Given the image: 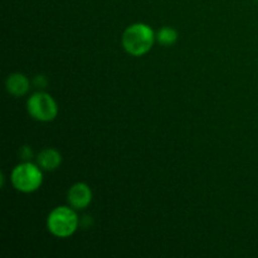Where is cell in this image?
<instances>
[{
	"mask_svg": "<svg viewBox=\"0 0 258 258\" xmlns=\"http://www.w3.org/2000/svg\"><path fill=\"white\" fill-rule=\"evenodd\" d=\"M37 163L42 170L53 171L58 169V166L62 164V155L55 149H44L38 155Z\"/></svg>",
	"mask_w": 258,
	"mask_h": 258,
	"instance_id": "cell-7",
	"label": "cell"
},
{
	"mask_svg": "<svg viewBox=\"0 0 258 258\" xmlns=\"http://www.w3.org/2000/svg\"><path fill=\"white\" fill-rule=\"evenodd\" d=\"M32 155H33L32 150H30L28 146H24V148L20 149V156H22V159H24L25 161L29 160V159L32 158Z\"/></svg>",
	"mask_w": 258,
	"mask_h": 258,
	"instance_id": "cell-10",
	"label": "cell"
},
{
	"mask_svg": "<svg viewBox=\"0 0 258 258\" xmlns=\"http://www.w3.org/2000/svg\"><path fill=\"white\" fill-rule=\"evenodd\" d=\"M68 203L75 209H85L92 202V190L86 183H76L67 194Z\"/></svg>",
	"mask_w": 258,
	"mask_h": 258,
	"instance_id": "cell-5",
	"label": "cell"
},
{
	"mask_svg": "<svg viewBox=\"0 0 258 258\" xmlns=\"http://www.w3.org/2000/svg\"><path fill=\"white\" fill-rule=\"evenodd\" d=\"M47 228L58 238H68L73 236L78 228V216L75 208L57 207L47 218Z\"/></svg>",
	"mask_w": 258,
	"mask_h": 258,
	"instance_id": "cell-2",
	"label": "cell"
},
{
	"mask_svg": "<svg viewBox=\"0 0 258 258\" xmlns=\"http://www.w3.org/2000/svg\"><path fill=\"white\" fill-rule=\"evenodd\" d=\"M156 34L150 25L145 23H135L128 25L122 34V47L134 57H141L153 48Z\"/></svg>",
	"mask_w": 258,
	"mask_h": 258,
	"instance_id": "cell-1",
	"label": "cell"
},
{
	"mask_svg": "<svg viewBox=\"0 0 258 258\" xmlns=\"http://www.w3.org/2000/svg\"><path fill=\"white\" fill-rule=\"evenodd\" d=\"M33 83H34V86L37 88H45L48 85V81L44 76H35Z\"/></svg>",
	"mask_w": 258,
	"mask_h": 258,
	"instance_id": "cell-9",
	"label": "cell"
},
{
	"mask_svg": "<svg viewBox=\"0 0 258 258\" xmlns=\"http://www.w3.org/2000/svg\"><path fill=\"white\" fill-rule=\"evenodd\" d=\"M12 184L18 191L33 193L38 190L43 183V174L39 165L24 161L15 166L12 171Z\"/></svg>",
	"mask_w": 258,
	"mask_h": 258,
	"instance_id": "cell-3",
	"label": "cell"
},
{
	"mask_svg": "<svg viewBox=\"0 0 258 258\" xmlns=\"http://www.w3.org/2000/svg\"><path fill=\"white\" fill-rule=\"evenodd\" d=\"M27 110L30 117L40 122H49L58 115V106L54 98L42 91L33 93L28 98Z\"/></svg>",
	"mask_w": 258,
	"mask_h": 258,
	"instance_id": "cell-4",
	"label": "cell"
},
{
	"mask_svg": "<svg viewBox=\"0 0 258 258\" xmlns=\"http://www.w3.org/2000/svg\"><path fill=\"white\" fill-rule=\"evenodd\" d=\"M5 88L9 95L14 96V97H22V96L27 95L29 91L30 82L27 76L23 73H12L8 76L7 81H5Z\"/></svg>",
	"mask_w": 258,
	"mask_h": 258,
	"instance_id": "cell-6",
	"label": "cell"
},
{
	"mask_svg": "<svg viewBox=\"0 0 258 258\" xmlns=\"http://www.w3.org/2000/svg\"><path fill=\"white\" fill-rule=\"evenodd\" d=\"M156 40L163 45H173L178 40V32L174 28L164 27L156 33Z\"/></svg>",
	"mask_w": 258,
	"mask_h": 258,
	"instance_id": "cell-8",
	"label": "cell"
}]
</instances>
